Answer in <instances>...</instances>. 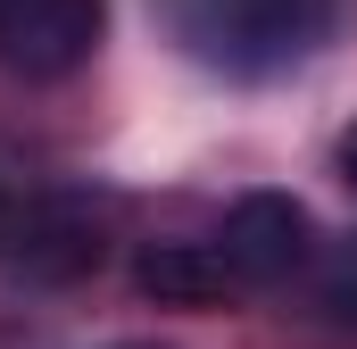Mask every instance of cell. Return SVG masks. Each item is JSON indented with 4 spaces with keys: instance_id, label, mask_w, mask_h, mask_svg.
Here are the masks:
<instances>
[{
    "instance_id": "277c9868",
    "label": "cell",
    "mask_w": 357,
    "mask_h": 349,
    "mask_svg": "<svg viewBox=\"0 0 357 349\" xmlns=\"http://www.w3.org/2000/svg\"><path fill=\"white\" fill-rule=\"evenodd\" d=\"M100 208L75 200V191H42V200H25V208H0V266H17V274H42V283H59V274H84L100 266Z\"/></svg>"
},
{
    "instance_id": "5b68a950",
    "label": "cell",
    "mask_w": 357,
    "mask_h": 349,
    "mask_svg": "<svg viewBox=\"0 0 357 349\" xmlns=\"http://www.w3.org/2000/svg\"><path fill=\"white\" fill-rule=\"evenodd\" d=\"M307 308H316L324 325L357 333V242H341V250L316 258V274H307Z\"/></svg>"
},
{
    "instance_id": "ba28073f",
    "label": "cell",
    "mask_w": 357,
    "mask_h": 349,
    "mask_svg": "<svg viewBox=\"0 0 357 349\" xmlns=\"http://www.w3.org/2000/svg\"><path fill=\"white\" fill-rule=\"evenodd\" d=\"M0 208H8V200H0Z\"/></svg>"
},
{
    "instance_id": "3957f363",
    "label": "cell",
    "mask_w": 357,
    "mask_h": 349,
    "mask_svg": "<svg viewBox=\"0 0 357 349\" xmlns=\"http://www.w3.org/2000/svg\"><path fill=\"white\" fill-rule=\"evenodd\" d=\"M100 25H108L100 0H0V67L59 84L100 50Z\"/></svg>"
},
{
    "instance_id": "52a82bcc",
    "label": "cell",
    "mask_w": 357,
    "mask_h": 349,
    "mask_svg": "<svg viewBox=\"0 0 357 349\" xmlns=\"http://www.w3.org/2000/svg\"><path fill=\"white\" fill-rule=\"evenodd\" d=\"M125 349H150V341H125Z\"/></svg>"
},
{
    "instance_id": "6da1fadb",
    "label": "cell",
    "mask_w": 357,
    "mask_h": 349,
    "mask_svg": "<svg viewBox=\"0 0 357 349\" xmlns=\"http://www.w3.org/2000/svg\"><path fill=\"white\" fill-rule=\"evenodd\" d=\"M341 17H349V0H175L183 50L241 84L307 67L341 34Z\"/></svg>"
},
{
    "instance_id": "7a4b0ae2",
    "label": "cell",
    "mask_w": 357,
    "mask_h": 349,
    "mask_svg": "<svg viewBox=\"0 0 357 349\" xmlns=\"http://www.w3.org/2000/svg\"><path fill=\"white\" fill-rule=\"evenodd\" d=\"M208 258L225 274V299L233 291H274L307 266V208L282 200V191H250L225 208V225L208 233Z\"/></svg>"
},
{
    "instance_id": "8992f818",
    "label": "cell",
    "mask_w": 357,
    "mask_h": 349,
    "mask_svg": "<svg viewBox=\"0 0 357 349\" xmlns=\"http://www.w3.org/2000/svg\"><path fill=\"white\" fill-rule=\"evenodd\" d=\"M341 183H349V191H357V125H349V133H341Z\"/></svg>"
}]
</instances>
